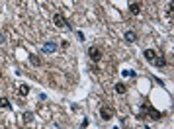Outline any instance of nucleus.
Listing matches in <instances>:
<instances>
[{
    "label": "nucleus",
    "instance_id": "6",
    "mask_svg": "<svg viewBox=\"0 0 174 129\" xmlns=\"http://www.w3.org/2000/svg\"><path fill=\"white\" fill-rule=\"evenodd\" d=\"M143 57H145L147 61H155L156 59V53L153 49H145V51H143Z\"/></svg>",
    "mask_w": 174,
    "mask_h": 129
},
{
    "label": "nucleus",
    "instance_id": "2",
    "mask_svg": "<svg viewBox=\"0 0 174 129\" xmlns=\"http://www.w3.org/2000/svg\"><path fill=\"white\" fill-rule=\"evenodd\" d=\"M100 117H102V119H106V121H110L113 117V110H112V108H108V106L100 108Z\"/></svg>",
    "mask_w": 174,
    "mask_h": 129
},
{
    "label": "nucleus",
    "instance_id": "11",
    "mask_svg": "<svg viewBox=\"0 0 174 129\" xmlns=\"http://www.w3.org/2000/svg\"><path fill=\"white\" fill-rule=\"evenodd\" d=\"M18 92H20V96H26V94H29V86L28 84H22V86L18 88Z\"/></svg>",
    "mask_w": 174,
    "mask_h": 129
},
{
    "label": "nucleus",
    "instance_id": "7",
    "mask_svg": "<svg viewBox=\"0 0 174 129\" xmlns=\"http://www.w3.org/2000/svg\"><path fill=\"white\" fill-rule=\"evenodd\" d=\"M129 12H131V14H139V12H141V6H139V2H131V4H129Z\"/></svg>",
    "mask_w": 174,
    "mask_h": 129
},
{
    "label": "nucleus",
    "instance_id": "16",
    "mask_svg": "<svg viewBox=\"0 0 174 129\" xmlns=\"http://www.w3.org/2000/svg\"><path fill=\"white\" fill-rule=\"evenodd\" d=\"M4 39H6V37H4V33H0V43H4Z\"/></svg>",
    "mask_w": 174,
    "mask_h": 129
},
{
    "label": "nucleus",
    "instance_id": "8",
    "mask_svg": "<svg viewBox=\"0 0 174 129\" xmlns=\"http://www.w3.org/2000/svg\"><path fill=\"white\" fill-rule=\"evenodd\" d=\"M153 63H155L156 67H159V69H164V67H166V59H164V57H156V59L153 61Z\"/></svg>",
    "mask_w": 174,
    "mask_h": 129
},
{
    "label": "nucleus",
    "instance_id": "1",
    "mask_svg": "<svg viewBox=\"0 0 174 129\" xmlns=\"http://www.w3.org/2000/svg\"><path fill=\"white\" fill-rule=\"evenodd\" d=\"M53 23H55L57 28H71V26H69V22H67L61 14H55V16H53Z\"/></svg>",
    "mask_w": 174,
    "mask_h": 129
},
{
    "label": "nucleus",
    "instance_id": "13",
    "mask_svg": "<svg viewBox=\"0 0 174 129\" xmlns=\"http://www.w3.org/2000/svg\"><path fill=\"white\" fill-rule=\"evenodd\" d=\"M0 108H10V102H8V98H0Z\"/></svg>",
    "mask_w": 174,
    "mask_h": 129
},
{
    "label": "nucleus",
    "instance_id": "9",
    "mask_svg": "<svg viewBox=\"0 0 174 129\" xmlns=\"http://www.w3.org/2000/svg\"><path fill=\"white\" fill-rule=\"evenodd\" d=\"M29 63H31L33 67H41V59H39L37 55H29Z\"/></svg>",
    "mask_w": 174,
    "mask_h": 129
},
{
    "label": "nucleus",
    "instance_id": "15",
    "mask_svg": "<svg viewBox=\"0 0 174 129\" xmlns=\"http://www.w3.org/2000/svg\"><path fill=\"white\" fill-rule=\"evenodd\" d=\"M88 123H90L88 117H84V119H82V127H88Z\"/></svg>",
    "mask_w": 174,
    "mask_h": 129
},
{
    "label": "nucleus",
    "instance_id": "12",
    "mask_svg": "<svg viewBox=\"0 0 174 129\" xmlns=\"http://www.w3.org/2000/svg\"><path fill=\"white\" fill-rule=\"evenodd\" d=\"M22 119H24L26 123H29V121H33V114H31V111H24V115H22Z\"/></svg>",
    "mask_w": 174,
    "mask_h": 129
},
{
    "label": "nucleus",
    "instance_id": "14",
    "mask_svg": "<svg viewBox=\"0 0 174 129\" xmlns=\"http://www.w3.org/2000/svg\"><path fill=\"white\" fill-rule=\"evenodd\" d=\"M76 35H78L80 41H84V33H82V32H76Z\"/></svg>",
    "mask_w": 174,
    "mask_h": 129
},
{
    "label": "nucleus",
    "instance_id": "5",
    "mask_svg": "<svg viewBox=\"0 0 174 129\" xmlns=\"http://www.w3.org/2000/svg\"><path fill=\"white\" fill-rule=\"evenodd\" d=\"M57 51V43L55 41H47L43 45V53H55Z\"/></svg>",
    "mask_w": 174,
    "mask_h": 129
},
{
    "label": "nucleus",
    "instance_id": "17",
    "mask_svg": "<svg viewBox=\"0 0 174 129\" xmlns=\"http://www.w3.org/2000/svg\"><path fill=\"white\" fill-rule=\"evenodd\" d=\"M0 78H2V73H0Z\"/></svg>",
    "mask_w": 174,
    "mask_h": 129
},
{
    "label": "nucleus",
    "instance_id": "4",
    "mask_svg": "<svg viewBox=\"0 0 174 129\" xmlns=\"http://www.w3.org/2000/svg\"><path fill=\"white\" fill-rule=\"evenodd\" d=\"M123 37H125L127 43H135V41H137V33L133 32V29H127V32L123 33Z\"/></svg>",
    "mask_w": 174,
    "mask_h": 129
},
{
    "label": "nucleus",
    "instance_id": "3",
    "mask_svg": "<svg viewBox=\"0 0 174 129\" xmlns=\"http://www.w3.org/2000/svg\"><path fill=\"white\" fill-rule=\"evenodd\" d=\"M88 55H90V59H92V61H96V63H98V61L102 59V49H100V47H90Z\"/></svg>",
    "mask_w": 174,
    "mask_h": 129
},
{
    "label": "nucleus",
    "instance_id": "10",
    "mask_svg": "<svg viewBox=\"0 0 174 129\" xmlns=\"http://www.w3.org/2000/svg\"><path fill=\"white\" fill-rule=\"evenodd\" d=\"M116 92H118V94H125L127 92V86L123 82H118V84H116Z\"/></svg>",
    "mask_w": 174,
    "mask_h": 129
}]
</instances>
